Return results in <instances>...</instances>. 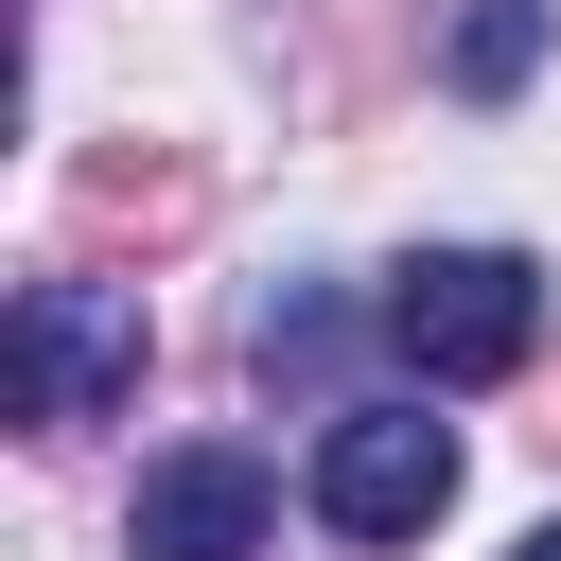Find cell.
I'll return each mask as SVG.
<instances>
[{
  "instance_id": "6da1fadb",
  "label": "cell",
  "mask_w": 561,
  "mask_h": 561,
  "mask_svg": "<svg viewBox=\"0 0 561 561\" xmlns=\"http://www.w3.org/2000/svg\"><path fill=\"white\" fill-rule=\"evenodd\" d=\"M386 351L421 386H508L543 351V263L526 245H421V263H386Z\"/></svg>"
},
{
  "instance_id": "8992f818",
  "label": "cell",
  "mask_w": 561,
  "mask_h": 561,
  "mask_svg": "<svg viewBox=\"0 0 561 561\" xmlns=\"http://www.w3.org/2000/svg\"><path fill=\"white\" fill-rule=\"evenodd\" d=\"M526 70H543V0H456V88L508 105Z\"/></svg>"
},
{
  "instance_id": "3957f363",
  "label": "cell",
  "mask_w": 561,
  "mask_h": 561,
  "mask_svg": "<svg viewBox=\"0 0 561 561\" xmlns=\"http://www.w3.org/2000/svg\"><path fill=\"white\" fill-rule=\"evenodd\" d=\"M140 403V280H35L18 298V421H123Z\"/></svg>"
},
{
  "instance_id": "52a82bcc",
  "label": "cell",
  "mask_w": 561,
  "mask_h": 561,
  "mask_svg": "<svg viewBox=\"0 0 561 561\" xmlns=\"http://www.w3.org/2000/svg\"><path fill=\"white\" fill-rule=\"evenodd\" d=\"M508 561H561V508H543V526H526V543H508Z\"/></svg>"
},
{
  "instance_id": "5b68a950",
  "label": "cell",
  "mask_w": 561,
  "mask_h": 561,
  "mask_svg": "<svg viewBox=\"0 0 561 561\" xmlns=\"http://www.w3.org/2000/svg\"><path fill=\"white\" fill-rule=\"evenodd\" d=\"M193 193H210L193 158H70V228L88 245H123V228L158 245V228H193Z\"/></svg>"
},
{
  "instance_id": "277c9868",
  "label": "cell",
  "mask_w": 561,
  "mask_h": 561,
  "mask_svg": "<svg viewBox=\"0 0 561 561\" xmlns=\"http://www.w3.org/2000/svg\"><path fill=\"white\" fill-rule=\"evenodd\" d=\"M263 456H228V438H193V456H158L140 473V508H123V561H263Z\"/></svg>"
},
{
  "instance_id": "7a4b0ae2",
  "label": "cell",
  "mask_w": 561,
  "mask_h": 561,
  "mask_svg": "<svg viewBox=\"0 0 561 561\" xmlns=\"http://www.w3.org/2000/svg\"><path fill=\"white\" fill-rule=\"evenodd\" d=\"M456 508V421L421 403H333L316 421V526L333 543H421Z\"/></svg>"
}]
</instances>
